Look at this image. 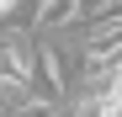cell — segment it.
Returning <instances> with one entry per match:
<instances>
[{"instance_id":"1","label":"cell","mask_w":122,"mask_h":117,"mask_svg":"<svg viewBox=\"0 0 122 117\" xmlns=\"http://www.w3.org/2000/svg\"><path fill=\"white\" fill-rule=\"evenodd\" d=\"M37 53H43V37H37L32 27H27V32H16V27H0V90H5L16 106H27V101H32Z\"/></svg>"},{"instance_id":"2","label":"cell","mask_w":122,"mask_h":117,"mask_svg":"<svg viewBox=\"0 0 122 117\" xmlns=\"http://www.w3.org/2000/svg\"><path fill=\"white\" fill-rule=\"evenodd\" d=\"M74 21H85L80 0H37V11H32V32H58V27H74Z\"/></svg>"},{"instance_id":"3","label":"cell","mask_w":122,"mask_h":117,"mask_svg":"<svg viewBox=\"0 0 122 117\" xmlns=\"http://www.w3.org/2000/svg\"><path fill=\"white\" fill-rule=\"evenodd\" d=\"M16 117H58V106H43V101H27V106H16Z\"/></svg>"},{"instance_id":"4","label":"cell","mask_w":122,"mask_h":117,"mask_svg":"<svg viewBox=\"0 0 122 117\" xmlns=\"http://www.w3.org/2000/svg\"><path fill=\"white\" fill-rule=\"evenodd\" d=\"M21 5H27V0H0V27H5V21H11V16H16V11H21Z\"/></svg>"}]
</instances>
